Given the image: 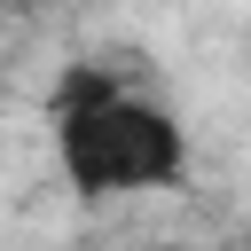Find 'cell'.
Returning a JSON list of instances; mask_svg holds the SVG:
<instances>
[{
    "label": "cell",
    "instance_id": "6da1fadb",
    "mask_svg": "<svg viewBox=\"0 0 251 251\" xmlns=\"http://www.w3.org/2000/svg\"><path fill=\"white\" fill-rule=\"evenodd\" d=\"M55 165L78 196H149L188 165V133L165 102L133 94L118 71H71L55 86Z\"/></svg>",
    "mask_w": 251,
    "mask_h": 251
}]
</instances>
